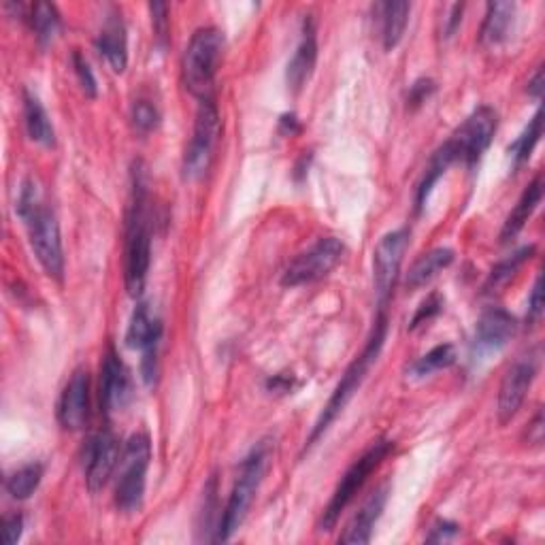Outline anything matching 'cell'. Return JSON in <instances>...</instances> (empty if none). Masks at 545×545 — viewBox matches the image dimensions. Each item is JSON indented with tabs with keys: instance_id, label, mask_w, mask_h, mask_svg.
I'll return each instance as SVG.
<instances>
[{
	"instance_id": "obj_6",
	"label": "cell",
	"mask_w": 545,
	"mask_h": 545,
	"mask_svg": "<svg viewBox=\"0 0 545 545\" xmlns=\"http://www.w3.org/2000/svg\"><path fill=\"white\" fill-rule=\"evenodd\" d=\"M392 450H394V443L390 439H377L371 443V448L362 454L348 471H345V475L341 477V482L337 484L333 492V497H330L324 509L318 531L322 533L333 531L343 511L348 509V505L354 501L356 494L362 490V486L367 484L369 477L377 471V467L382 465Z\"/></svg>"
},
{
	"instance_id": "obj_32",
	"label": "cell",
	"mask_w": 545,
	"mask_h": 545,
	"mask_svg": "<svg viewBox=\"0 0 545 545\" xmlns=\"http://www.w3.org/2000/svg\"><path fill=\"white\" fill-rule=\"evenodd\" d=\"M71 62H73V69H75V75L79 79V86L81 90H84V94L88 98H96L98 94V86H96V77L90 69V64L86 60V56L79 52V49H75L73 56H71Z\"/></svg>"
},
{
	"instance_id": "obj_18",
	"label": "cell",
	"mask_w": 545,
	"mask_h": 545,
	"mask_svg": "<svg viewBox=\"0 0 545 545\" xmlns=\"http://www.w3.org/2000/svg\"><path fill=\"white\" fill-rule=\"evenodd\" d=\"M318 62V37H316V24H313L311 15H307V20L303 24V37L301 43L296 45V52L288 62L286 69V81L288 88L292 92L303 90V86L313 75V69H316Z\"/></svg>"
},
{
	"instance_id": "obj_22",
	"label": "cell",
	"mask_w": 545,
	"mask_h": 545,
	"mask_svg": "<svg viewBox=\"0 0 545 545\" xmlns=\"http://www.w3.org/2000/svg\"><path fill=\"white\" fill-rule=\"evenodd\" d=\"M516 5L514 3H490L486 7V18L480 30L482 45L497 47L505 43L514 30Z\"/></svg>"
},
{
	"instance_id": "obj_38",
	"label": "cell",
	"mask_w": 545,
	"mask_h": 545,
	"mask_svg": "<svg viewBox=\"0 0 545 545\" xmlns=\"http://www.w3.org/2000/svg\"><path fill=\"white\" fill-rule=\"evenodd\" d=\"M460 533L458 524L450 522V520H439L433 524L431 533H428L426 541H433V543H443V541H452L456 535Z\"/></svg>"
},
{
	"instance_id": "obj_39",
	"label": "cell",
	"mask_w": 545,
	"mask_h": 545,
	"mask_svg": "<svg viewBox=\"0 0 545 545\" xmlns=\"http://www.w3.org/2000/svg\"><path fill=\"white\" fill-rule=\"evenodd\" d=\"M541 441H543V414L541 411H537L535 420L528 424V443L539 445Z\"/></svg>"
},
{
	"instance_id": "obj_2",
	"label": "cell",
	"mask_w": 545,
	"mask_h": 545,
	"mask_svg": "<svg viewBox=\"0 0 545 545\" xmlns=\"http://www.w3.org/2000/svg\"><path fill=\"white\" fill-rule=\"evenodd\" d=\"M18 213L26 222L32 252H35L43 271L62 282L64 277V252L60 224L56 213L41 201L39 186L32 179H26L18 198Z\"/></svg>"
},
{
	"instance_id": "obj_7",
	"label": "cell",
	"mask_w": 545,
	"mask_h": 545,
	"mask_svg": "<svg viewBox=\"0 0 545 545\" xmlns=\"http://www.w3.org/2000/svg\"><path fill=\"white\" fill-rule=\"evenodd\" d=\"M152 460V443L145 433L132 435L118 462V482H115V505L118 509L132 514L143 503L145 477Z\"/></svg>"
},
{
	"instance_id": "obj_10",
	"label": "cell",
	"mask_w": 545,
	"mask_h": 545,
	"mask_svg": "<svg viewBox=\"0 0 545 545\" xmlns=\"http://www.w3.org/2000/svg\"><path fill=\"white\" fill-rule=\"evenodd\" d=\"M409 247V228H396L379 239L373 252V286L379 309L390 303L396 282H399L403 258Z\"/></svg>"
},
{
	"instance_id": "obj_34",
	"label": "cell",
	"mask_w": 545,
	"mask_h": 545,
	"mask_svg": "<svg viewBox=\"0 0 545 545\" xmlns=\"http://www.w3.org/2000/svg\"><path fill=\"white\" fill-rule=\"evenodd\" d=\"M435 90H437V86H435L433 79H426V77L418 79L416 84L409 88V96H407L409 109H418L420 105H424L428 98L435 94Z\"/></svg>"
},
{
	"instance_id": "obj_13",
	"label": "cell",
	"mask_w": 545,
	"mask_h": 545,
	"mask_svg": "<svg viewBox=\"0 0 545 545\" xmlns=\"http://www.w3.org/2000/svg\"><path fill=\"white\" fill-rule=\"evenodd\" d=\"M120 441L111 428H103L88 437L84 450H81V465H84L86 484L90 492H98L118 471L120 462Z\"/></svg>"
},
{
	"instance_id": "obj_24",
	"label": "cell",
	"mask_w": 545,
	"mask_h": 545,
	"mask_svg": "<svg viewBox=\"0 0 545 545\" xmlns=\"http://www.w3.org/2000/svg\"><path fill=\"white\" fill-rule=\"evenodd\" d=\"M379 13V20H382V41L386 52H392V49L401 43L407 24H409V13L411 5L405 3V0H388V3H379L375 7Z\"/></svg>"
},
{
	"instance_id": "obj_36",
	"label": "cell",
	"mask_w": 545,
	"mask_h": 545,
	"mask_svg": "<svg viewBox=\"0 0 545 545\" xmlns=\"http://www.w3.org/2000/svg\"><path fill=\"white\" fill-rule=\"evenodd\" d=\"M543 316V277L537 275L535 286L528 296V311H526V324H537Z\"/></svg>"
},
{
	"instance_id": "obj_33",
	"label": "cell",
	"mask_w": 545,
	"mask_h": 545,
	"mask_svg": "<svg viewBox=\"0 0 545 545\" xmlns=\"http://www.w3.org/2000/svg\"><path fill=\"white\" fill-rule=\"evenodd\" d=\"M443 309V299L439 294H431V296H426V299L420 303L418 311H416V316L411 318V324L409 328H418L426 322H431L435 316H439Z\"/></svg>"
},
{
	"instance_id": "obj_4",
	"label": "cell",
	"mask_w": 545,
	"mask_h": 545,
	"mask_svg": "<svg viewBox=\"0 0 545 545\" xmlns=\"http://www.w3.org/2000/svg\"><path fill=\"white\" fill-rule=\"evenodd\" d=\"M224 47V32L216 26L198 28L186 47L184 60H181V79L186 90L201 103L213 98Z\"/></svg>"
},
{
	"instance_id": "obj_8",
	"label": "cell",
	"mask_w": 545,
	"mask_h": 545,
	"mask_svg": "<svg viewBox=\"0 0 545 545\" xmlns=\"http://www.w3.org/2000/svg\"><path fill=\"white\" fill-rule=\"evenodd\" d=\"M497 126H499L497 111L488 105L477 107L439 150L452 164L462 162L467 164V167H475L490 147Z\"/></svg>"
},
{
	"instance_id": "obj_28",
	"label": "cell",
	"mask_w": 545,
	"mask_h": 545,
	"mask_svg": "<svg viewBox=\"0 0 545 545\" xmlns=\"http://www.w3.org/2000/svg\"><path fill=\"white\" fill-rule=\"evenodd\" d=\"M543 135V115H541V109L533 115V120L528 122V126L522 130V135L509 145V156L511 160H514V167L520 169L524 162H528V158L533 156L535 147L539 143Z\"/></svg>"
},
{
	"instance_id": "obj_17",
	"label": "cell",
	"mask_w": 545,
	"mask_h": 545,
	"mask_svg": "<svg viewBox=\"0 0 545 545\" xmlns=\"http://www.w3.org/2000/svg\"><path fill=\"white\" fill-rule=\"evenodd\" d=\"M516 318L501 307H490L477 320L473 350L475 354H492L503 350L505 345L516 335Z\"/></svg>"
},
{
	"instance_id": "obj_19",
	"label": "cell",
	"mask_w": 545,
	"mask_h": 545,
	"mask_svg": "<svg viewBox=\"0 0 545 545\" xmlns=\"http://www.w3.org/2000/svg\"><path fill=\"white\" fill-rule=\"evenodd\" d=\"M96 49L101 54L107 64L113 69V73H124L128 66V37H126V26L122 15L118 11H113L101 35L96 39Z\"/></svg>"
},
{
	"instance_id": "obj_3",
	"label": "cell",
	"mask_w": 545,
	"mask_h": 545,
	"mask_svg": "<svg viewBox=\"0 0 545 545\" xmlns=\"http://www.w3.org/2000/svg\"><path fill=\"white\" fill-rule=\"evenodd\" d=\"M386 335H388V316H386V309H379L375 324H373V330H371V337H369V341L365 345V350H362L352 360V365L345 369V373L341 377V382L337 384L333 396H330L326 407L322 409L318 422L313 424V428H311L309 439L305 443V452L311 450L313 445L318 443L320 437H324V433L328 431L330 424H333L339 418V414H343V409L348 407V403L354 399V394L358 392L362 382L367 379V373L371 371V367L377 362L379 354H382L384 343H386Z\"/></svg>"
},
{
	"instance_id": "obj_31",
	"label": "cell",
	"mask_w": 545,
	"mask_h": 545,
	"mask_svg": "<svg viewBox=\"0 0 545 545\" xmlns=\"http://www.w3.org/2000/svg\"><path fill=\"white\" fill-rule=\"evenodd\" d=\"M130 120L137 132H141V135H150V132L156 130L160 124V111L156 109L154 103L143 101L141 98V101H135V105H132Z\"/></svg>"
},
{
	"instance_id": "obj_30",
	"label": "cell",
	"mask_w": 545,
	"mask_h": 545,
	"mask_svg": "<svg viewBox=\"0 0 545 545\" xmlns=\"http://www.w3.org/2000/svg\"><path fill=\"white\" fill-rule=\"evenodd\" d=\"M535 254V247L533 245H528V247H522V250L514 252L511 256H507L505 260H501L497 267H494L488 275V282L484 286L486 292H494V290H499L503 288L511 277H514L518 273V269L522 267V264L526 260H531V256Z\"/></svg>"
},
{
	"instance_id": "obj_16",
	"label": "cell",
	"mask_w": 545,
	"mask_h": 545,
	"mask_svg": "<svg viewBox=\"0 0 545 545\" xmlns=\"http://www.w3.org/2000/svg\"><path fill=\"white\" fill-rule=\"evenodd\" d=\"M98 394H101V407L105 414L122 411L132 396L130 373L113 348L105 352V358L101 362V384H98Z\"/></svg>"
},
{
	"instance_id": "obj_42",
	"label": "cell",
	"mask_w": 545,
	"mask_h": 545,
	"mask_svg": "<svg viewBox=\"0 0 545 545\" xmlns=\"http://www.w3.org/2000/svg\"><path fill=\"white\" fill-rule=\"evenodd\" d=\"M541 92H543V71L539 69L535 73V77L528 81V94H533L535 98H541Z\"/></svg>"
},
{
	"instance_id": "obj_11",
	"label": "cell",
	"mask_w": 545,
	"mask_h": 545,
	"mask_svg": "<svg viewBox=\"0 0 545 545\" xmlns=\"http://www.w3.org/2000/svg\"><path fill=\"white\" fill-rule=\"evenodd\" d=\"M345 256V245L337 237H324L313 243L307 252L296 256L284 271L282 286L299 288L313 284L333 271Z\"/></svg>"
},
{
	"instance_id": "obj_26",
	"label": "cell",
	"mask_w": 545,
	"mask_h": 545,
	"mask_svg": "<svg viewBox=\"0 0 545 545\" xmlns=\"http://www.w3.org/2000/svg\"><path fill=\"white\" fill-rule=\"evenodd\" d=\"M32 32H35V37L41 45L52 43L56 39V35L60 32V13L52 3H35L26 9V18H24Z\"/></svg>"
},
{
	"instance_id": "obj_5",
	"label": "cell",
	"mask_w": 545,
	"mask_h": 545,
	"mask_svg": "<svg viewBox=\"0 0 545 545\" xmlns=\"http://www.w3.org/2000/svg\"><path fill=\"white\" fill-rule=\"evenodd\" d=\"M269 452H271L269 443L262 441L241 462L237 482H235L233 490H230L228 503L224 507V514L218 524L216 541H228L241 528L247 511H250V507L254 503L256 492L264 480V473H267Z\"/></svg>"
},
{
	"instance_id": "obj_37",
	"label": "cell",
	"mask_w": 545,
	"mask_h": 545,
	"mask_svg": "<svg viewBox=\"0 0 545 545\" xmlns=\"http://www.w3.org/2000/svg\"><path fill=\"white\" fill-rule=\"evenodd\" d=\"M22 531H24V518H22V514L5 516V520H3V543L5 545L18 543L20 537H22Z\"/></svg>"
},
{
	"instance_id": "obj_23",
	"label": "cell",
	"mask_w": 545,
	"mask_h": 545,
	"mask_svg": "<svg viewBox=\"0 0 545 545\" xmlns=\"http://www.w3.org/2000/svg\"><path fill=\"white\" fill-rule=\"evenodd\" d=\"M454 262V252L450 247H435V250L422 254L414 264H411V269L405 277V286L409 290H418L422 286H426L428 282H433V279L450 267Z\"/></svg>"
},
{
	"instance_id": "obj_25",
	"label": "cell",
	"mask_w": 545,
	"mask_h": 545,
	"mask_svg": "<svg viewBox=\"0 0 545 545\" xmlns=\"http://www.w3.org/2000/svg\"><path fill=\"white\" fill-rule=\"evenodd\" d=\"M22 103H24V124H26L30 141L52 147L56 143V130L52 126V120H49L45 107L41 105L39 96L24 90Z\"/></svg>"
},
{
	"instance_id": "obj_29",
	"label": "cell",
	"mask_w": 545,
	"mask_h": 545,
	"mask_svg": "<svg viewBox=\"0 0 545 545\" xmlns=\"http://www.w3.org/2000/svg\"><path fill=\"white\" fill-rule=\"evenodd\" d=\"M456 362V350L454 345L450 343H443V345H437V348H433L431 352H426L424 356H420L414 365L409 367V375L411 377H428L433 375L435 371H441V369H448L452 367Z\"/></svg>"
},
{
	"instance_id": "obj_1",
	"label": "cell",
	"mask_w": 545,
	"mask_h": 545,
	"mask_svg": "<svg viewBox=\"0 0 545 545\" xmlns=\"http://www.w3.org/2000/svg\"><path fill=\"white\" fill-rule=\"evenodd\" d=\"M152 205L147 190V175L143 164L132 169L130 205L126 213V241H124V284L132 299H139L147 284L152 262Z\"/></svg>"
},
{
	"instance_id": "obj_27",
	"label": "cell",
	"mask_w": 545,
	"mask_h": 545,
	"mask_svg": "<svg viewBox=\"0 0 545 545\" xmlns=\"http://www.w3.org/2000/svg\"><path fill=\"white\" fill-rule=\"evenodd\" d=\"M43 471L45 469H43L41 462H30V465H24L18 471H13L7 477V482H5L7 492L11 494L13 499H18V501L30 499L32 494L37 492V488L41 486Z\"/></svg>"
},
{
	"instance_id": "obj_20",
	"label": "cell",
	"mask_w": 545,
	"mask_h": 545,
	"mask_svg": "<svg viewBox=\"0 0 545 545\" xmlns=\"http://www.w3.org/2000/svg\"><path fill=\"white\" fill-rule=\"evenodd\" d=\"M386 501H388V486L377 488L365 501V505L356 511V516L350 520V524L345 526L343 535L339 537V543H369L377 520L382 518Z\"/></svg>"
},
{
	"instance_id": "obj_21",
	"label": "cell",
	"mask_w": 545,
	"mask_h": 545,
	"mask_svg": "<svg viewBox=\"0 0 545 545\" xmlns=\"http://www.w3.org/2000/svg\"><path fill=\"white\" fill-rule=\"evenodd\" d=\"M541 196H543V179H541V175H537L531 184L524 188L516 207L511 209V213L507 216L505 226L501 230V243H509L511 239L518 237V233L524 228L528 218L533 216L537 205L541 203Z\"/></svg>"
},
{
	"instance_id": "obj_35",
	"label": "cell",
	"mask_w": 545,
	"mask_h": 545,
	"mask_svg": "<svg viewBox=\"0 0 545 545\" xmlns=\"http://www.w3.org/2000/svg\"><path fill=\"white\" fill-rule=\"evenodd\" d=\"M152 11V26H154V35L158 39V43H167L169 39V7L164 3H152L150 5Z\"/></svg>"
},
{
	"instance_id": "obj_9",
	"label": "cell",
	"mask_w": 545,
	"mask_h": 545,
	"mask_svg": "<svg viewBox=\"0 0 545 545\" xmlns=\"http://www.w3.org/2000/svg\"><path fill=\"white\" fill-rule=\"evenodd\" d=\"M220 132H222V122H220V111L216 101H213V98L211 101H203L196 111L194 130H192L190 143L186 147L184 164H181L184 179L196 181V179H203L209 173L213 158H216Z\"/></svg>"
},
{
	"instance_id": "obj_41",
	"label": "cell",
	"mask_w": 545,
	"mask_h": 545,
	"mask_svg": "<svg viewBox=\"0 0 545 545\" xmlns=\"http://www.w3.org/2000/svg\"><path fill=\"white\" fill-rule=\"evenodd\" d=\"M269 390H273V392H288L290 388H292V382H290V379L288 377H284V375H275L273 379H269Z\"/></svg>"
},
{
	"instance_id": "obj_15",
	"label": "cell",
	"mask_w": 545,
	"mask_h": 545,
	"mask_svg": "<svg viewBox=\"0 0 545 545\" xmlns=\"http://www.w3.org/2000/svg\"><path fill=\"white\" fill-rule=\"evenodd\" d=\"M58 422L66 431H81L90 416V373L77 369L66 382L58 401Z\"/></svg>"
},
{
	"instance_id": "obj_40",
	"label": "cell",
	"mask_w": 545,
	"mask_h": 545,
	"mask_svg": "<svg viewBox=\"0 0 545 545\" xmlns=\"http://www.w3.org/2000/svg\"><path fill=\"white\" fill-rule=\"evenodd\" d=\"M462 22V5H452L450 7V18H445V35L452 37L454 30Z\"/></svg>"
},
{
	"instance_id": "obj_12",
	"label": "cell",
	"mask_w": 545,
	"mask_h": 545,
	"mask_svg": "<svg viewBox=\"0 0 545 545\" xmlns=\"http://www.w3.org/2000/svg\"><path fill=\"white\" fill-rule=\"evenodd\" d=\"M162 339V322L152 305L139 303L132 311L126 330L128 348L141 352V375L147 386H154L158 379V348Z\"/></svg>"
},
{
	"instance_id": "obj_14",
	"label": "cell",
	"mask_w": 545,
	"mask_h": 545,
	"mask_svg": "<svg viewBox=\"0 0 545 545\" xmlns=\"http://www.w3.org/2000/svg\"><path fill=\"white\" fill-rule=\"evenodd\" d=\"M539 350H531L528 354L520 356L514 365H511L503 377L499 388V403L497 414L499 422L507 424L516 418L520 407L526 401V394L531 390L537 371H539Z\"/></svg>"
}]
</instances>
